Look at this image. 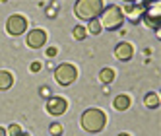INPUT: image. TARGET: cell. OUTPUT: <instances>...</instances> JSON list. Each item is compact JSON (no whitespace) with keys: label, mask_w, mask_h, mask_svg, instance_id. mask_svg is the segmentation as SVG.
Wrapping results in <instances>:
<instances>
[{"label":"cell","mask_w":161,"mask_h":136,"mask_svg":"<svg viewBox=\"0 0 161 136\" xmlns=\"http://www.w3.org/2000/svg\"><path fill=\"white\" fill-rule=\"evenodd\" d=\"M80 124L86 132H91V134H97L105 128L107 124V115L103 113L101 109H86L82 113V119H80Z\"/></svg>","instance_id":"1"},{"label":"cell","mask_w":161,"mask_h":136,"mask_svg":"<svg viewBox=\"0 0 161 136\" xmlns=\"http://www.w3.org/2000/svg\"><path fill=\"white\" fill-rule=\"evenodd\" d=\"M39 94H41V97H45V99H49V97H51V88H47V86H43V88L39 89Z\"/></svg>","instance_id":"19"},{"label":"cell","mask_w":161,"mask_h":136,"mask_svg":"<svg viewBox=\"0 0 161 136\" xmlns=\"http://www.w3.org/2000/svg\"><path fill=\"white\" fill-rule=\"evenodd\" d=\"M146 6L136 2V4H126V8L122 10V16H126V20L132 21V24H138V21L142 20V14H144Z\"/></svg>","instance_id":"8"},{"label":"cell","mask_w":161,"mask_h":136,"mask_svg":"<svg viewBox=\"0 0 161 136\" xmlns=\"http://www.w3.org/2000/svg\"><path fill=\"white\" fill-rule=\"evenodd\" d=\"M130 103H132L130 97L126 95V94H120V95L114 97V103L113 105H114V109H117V111H126V109L130 107Z\"/></svg>","instance_id":"12"},{"label":"cell","mask_w":161,"mask_h":136,"mask_svg":"<svg viewBox=\"0 0 161 136\" xmlns=\"http://www.w3.org/2000/svg\"><path fill=\"white\" fill-rule=\"evenodd\" d=\"M114 76H117V74H114V68H103V70L99 72V80H101V84H111L113 80H114Z\"/></svg>","instance_id":"13"},{"label":"cell","mask_w":161,"mask_h":136,"mask_svg":"<svg viewBox=\"0 0 161 136\" xmlns=\"http://www.w3.org/2000/svg\"><path fill=\"white\" fill-rule=\"evenodd\" d=\"M103 29H101V24H99V20H91L89 21V33H93V35H99Z\"/></svg>","instance_id":"17"},{"label":"cell","mask_w":161,"mask_h":136,"mask_svg":"<svg viewBox=\"0 0 161 136\" xmlns=\"http://www.w3.org/2000/svg\"><path fill=\"white\" fill-rule=\"evenodd\" d=\"M103 2L101 0H78L74 4V14L80 18V20H86V21H91V20H97V16L103 12Z\"/></svg>","instance_id":"3"},{"label":"cell","mask_w":161,"mask_h":136,"mask_svg":"<svg viewBox=\"0 0 161 136\" xmlns=\"http://www.w3.org/2000/svg\"><path fill=\"white\" fill-rule=\"evenodd\" d=\"M29 70L35 74V72H39L41 70V62H31V66H29Z\"/></svg>","instance_id":"20"},{"label":"cell","mask_w":161,"mask_h":136,"mask_svg":"<svg viewBox=\"0 0 161 136\" xmlns=\"http://www.w3.org/2000/svg\"><path fill=\"white\" fill-rule=\"evenodd\" d=\"M27 47L29 49H41L45 43H47V33L43 29H33L27 33Z\"/></svg>","instance_id":"9"},{"label":"cell","mask_w":161,"mask_h":136,"mask_svg":"<svg viewBox=\"0 0 161 136\" xmlns=\"http://www.w3.org/2000/svg\"><path fill=\"white\" fill-rule=\"evenodd\" d=\"M86 35H87V29H86L84 26H76V27H74V37H76L78 41H84Z\"/></svg>","instance_id":"16"},{"label":"cell","mask_w":161,"mask_h":136,"mask_svg":"<svg viewBox=\"0 0 161 136\" xmlns=\"http://www.w3.org/2000/svg\"><path fill=\"white\" fill-rule=\"evenodd\" d=\"M68 109V101L64 97H58V95H51L47 99V111H49V115L53 117H60L64 115Z\"/></svg>","instance_id":"7"},{"label":"cell","mask_w":161,"mask_h":136,"mask_svg":"<svg viewBox=\"0 0 161 136\" xmlns=\"http://www.w3.org/2000/svg\"><path fill=\"white\" fill-rule=\"evenodd\" d=\"M99 16H101V20H99L101 29L114 31V29H120V26L124 24L122 8H119L117 4H109L107 8H103V12Z\"/></svg>","instance_id":"2"},{"label":"cell","mask_w":161,"mask_h":136,"mask_svg":"<svg viewBox=\"0 0 161 136\" xmlns=\"http://www.w3.org/2000/svg\"><path fill=\"white\" fill-rule=\"evenodd\" d=\"M114 56H117L119 60H130L134 56V47L130 43L122 41V43H119L117 47H114Z\"/></svg>","instance_id":"10"},{"label":"cell","mask_w":161,"mask_h":136,"mask_svg":"<svg viewBox=\"0 0 161 136\" xmlns=\"http://www.w3.org/2000/svg\"><path fill=\"white\" fill-rule=\"evenodd\" d=\"M76 78H78V70H76L74 64L64 62V64H58V66H56V70H54V80L58 82L60 86H70V84H74Z\"/></svg>","instance_id":"4"},{"label":"cell","mask_w":161,"mask_h":136,"mask_svg":"<svg viewBox=\"0 0 161 136\" xmlns=\"http://www.w3.org/2000/svg\"><path fill=\"white\" fill-rule=\"evenodd\" d=\"M56 54V47H49L47 49V56H54Z\"/></svg>","instance_id":"21"},{"label":"cell","mask_w":161,"mask_h":136,"mask_svg":"<svg viewBox=\"0 0 161 136\" xmlns=\"http://www.w3.org/2000/svg\"><path fill=\"white\" fill-rule=\"evenodd\" d=\"M144 103H146V107H147V109H157V107H159V95H157L155 92L146 94Z\"/></svg>","instance_id":"14"},{"label":"cell","mask_w":161,"mask_h":136,"mask_svg":"<svg viewBox=\"0 0 161 136\" xmlns=\"http://www.w3.org/2000/svg\"><path fill=\"white\" fill-rule=\"evenodd\" d=\"M159 20H161V10H159V2L155 4H149L146 10H144V14H142V21L147 26V27H152V29H159Z\"/></svg>","instance_id":"5"},{"label":"cell","mask_w":161,"mask_h":136,"mask_svg":"<svg viewBox=\"0 0 161 136\" xmlns=\"http://www.w3.org/2000/svg\"><path fill=\"white\" fill-rule=\"evenodd\" d=\"M62 132H64V128H62L60 122H53L49 127V134L51 136H62Z\"/></svg>","instance_id":"15"},{"label":"cell","mask_w":161,"mask_h":136,"mask_svg":"<svg viewBox=\"0 0 161 136\" xmlns=\"http://www.w3.org/2000/svg\"><path fill=\"white\" fill-rule=\"evenodd\" d=\"M14 84V76L12 72L8 70H0V92H6V89H10Z\"/></svg>","instance_id":"11"},{"label":"cell","mask_w":161,"mask_h":136,"mask_svg":"<svg viewBox=\"0 0 161 136\" xmlns=\"http://www.w3.org/2000/svg\"><path fill=\"white\" fill-rule=\"evenodd\" d=\"M119 136H128V134H126V132H120V134H119Z\"/></svg>","instance_id":"24"},{"label":"cell","mask_w":161,"mask_h":136,"mask_svg":"<svg viewBox=\"0 0 161 136\" xmlns=\"http://www.w3.org/2000/svg\"><path fill=\"white\" fill-rule=\"evenodd\" d=\"M0 136H8L6 134V128H2V127H0Z\"/></svg>","instance_id":"22"},{"label":"cell","mask_w":161,"mask_h":136,"mask_svg":"<svg viewBox=\"0 0 161 136\" xmlns=\"http://www.w3.org/2000/svg\"><path fill=\"white\" fill-rule=\"evenodd\" d=\"M6 134L8 136H19L21 134V127L19 124H10V127L6 128Z\"/></svg>","instance_id":"18"},{"label":"cell","mask_w":161,"mask_h":136,"mask_svg":"<svg viewBox=\"0 0 161 136\" xmlns=\"http://www.w3.org/2000/svg\"><path fill=\"white\" fill-rule=\"evenodd\" d=\"M19 136H31V134H25V132H21V134H19Z\"/></svg>","instance_id":"23"},{"label":"cell","mask_w":161,"mask_h":136,"mask_svg":"<svg viewBox=\"0 0 161 136\" xmlns=\"http://www.w3.org/2000/svg\"><path fill=\"white\" fill-rule=\"evenodd\" d=\"M6 29H8L10 35L18 37V35H21V33H25V29H27V20L21 16V14H14V16L8 18V21H6Z\"/></svg>","instance_id":"6"}]
</instances>
